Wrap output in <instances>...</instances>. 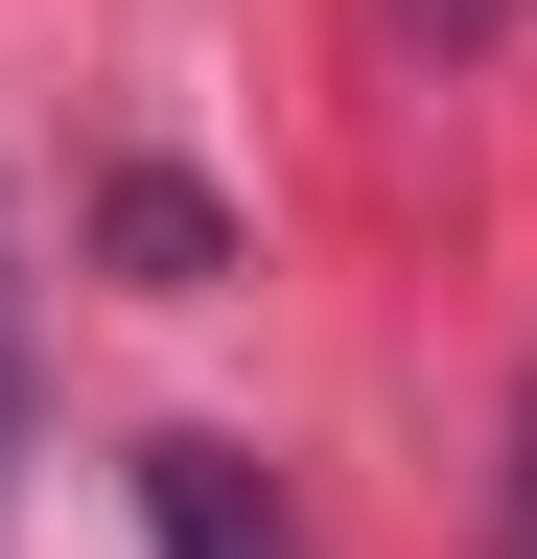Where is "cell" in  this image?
I'll return each instance as SVG.
<instances>
[{"mask_svg":"<svg viewBox=\"0 0 537 559\" xmlns=\"http://www.w3.org/2000/svg\"><path fill=\"white\" fill-rule=\"evenodd\" d=\"M0 443H24V187H0Z\"/></svg>","mask_w":537,"mask_h":559,"instance_id":"cell-3","label":"cell"},{"mask_svg":"<svg viewBox=\"0 0 537 559\" xmlns=\"http://www.w3.org/2000/svg\"><path fill=\"white\" fill-rule=\"evenodd\" d=\"M141 559H327V536L281 513V466H257V443L164 419V443H141Z\"/></svg>","mask_w":537,"mask_h":559,"instance_id":"cell-1","label":"cell"},{"mask_svg":"<svg viewBox=\"0 0 537 559\" xmlns=\"http://www.w3.org/2000/svg\"><path fill=\"white\" fill-rule=\"evenodd\" d=\"M397 24H421V47H491V24H514V0H397Z\"/></svg>","mask_w":537,"mask_h":559,"instance_id":"cell-4","label":"cell"},{"mask_svg":"<svg viewBox=\"0 0 537 559\" xmlns=\"http://www.w3.org/2000/svg\"><path fill=\"white\" fill-rule=\"evenodd\" d=\"M94 234L141 257V280H211V257H234V234H211V187H187V164H117V187H94Z\"/></svg>","mask_w":537,"mask_h":559,"instance_id":"cell-2","label":"cell"},{"mask_svg":"<svg viewBox=\"0 0 537 559\" xmlns=\"http://www.w3.org/2000/svg\"><path fill=\"white\" fill-rule=\"evenodd\" d=\"M514 559H537V396H514Z\"/></svg>","mask_w":537,"mask_h":559,"instance_id":"cell-5","label":"cell"}]
</instances>
